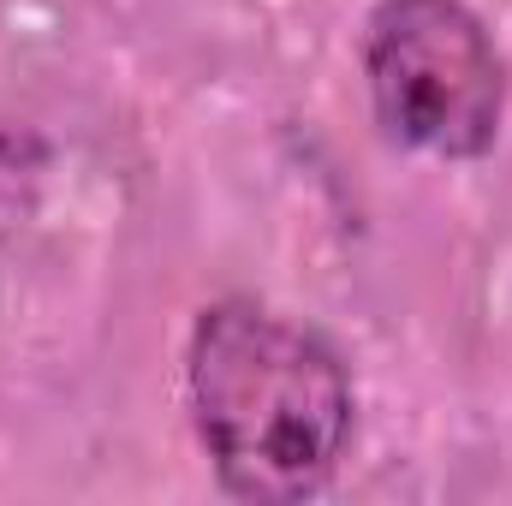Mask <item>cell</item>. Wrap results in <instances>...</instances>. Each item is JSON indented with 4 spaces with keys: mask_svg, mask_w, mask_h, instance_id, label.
<instances>
[{
    "mask_svg": "<svg viewBox=\"0 0 512 506\" xmlns=\"http://www.w3.org/2000/svg\"><path fill=\"white\" fill-rule=\"evenodd\" d=\"M185 411L233 501L292 506L340 477L358 393L316 328L256 298H215L185 340Z\"/></svg>",
    "mask_w": 512,
    "mask_h": 506,
    "instance_id": "1",
    "label": "cell"
},
{
    "mask_svg": "<svg viewBox=\"0 0 512 506\" xmlns=\"http://www.w3.org/2000/svg\"><path fill=\"white\" fill-rule=\"evenodd\" d=\"M376 126L435 161H483L507 120V60L465 0H376L364 18Z\"/></svg>",
    "mask_w": 512,
    "mask_h": 506,
    "instance_id": "2",
    "label": "cell"
}]
</instances>
